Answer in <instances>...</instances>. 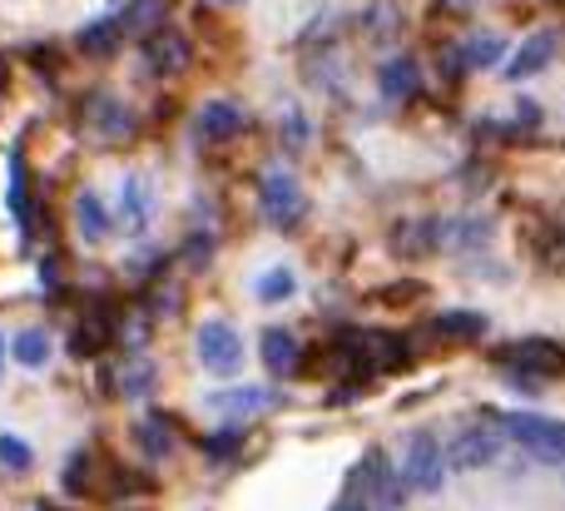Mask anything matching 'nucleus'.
<instances>
[{"mask_svg":"<svg viewBox=\"0 0 565 511\" xmlns=\"http://www.w3.org/2000/svg\"><path fill=\"white\" fill-rule=\"evenodd\" d=\"M402 487L422 497H441V487H447V453L431 433H417L402 453Z\"/></svg>","mask_w":565,"mask_h":511,"instance_id":"1","label":"nucleus"},{"mask_svg":"<svg viewBox=\"0 0 565 511\" xmlns=\"http://www.w3.org/2000/svg\"><path fill=\"white\" fill-rule=\"evenodd\" d=\"M497 427L511 437V443L526 447V453L546 457V462H561V457H565V423H556V417H541V413H501Z\"/></svg>","mask_w":565,"mask_h":511,"instance_id":"2","label":"nucleus"},{"mask_svg":"<svg viewBox=\"0 0 565 511\" xmlns=\"http://www.w3.org/2000/svg\"><path fill=\"white\" fill-rule=\"evenodd\" d=\"M491 363L507 373H541V377H565V348L551 338H516V343L491 348Z\"/></svg>","mask_w":565,"mask_h":511,"instance_id":"3","label":"nucleus"},{"mask_svg":"<svg viewBox=\"0 0 565 511\" xmlns=\"http://www.w3.org/2000/svg\"><path fill=\"white\" fill-rule=\"evenodd\" d=\"M348 487L367 497L377 511H397L402 497H407V487H402V472H392V462H387V453H382V447H372V453L362 457V467L352 472Z\"/></svg>","mask_w":565,"mask_h":511,"instance_id":"4","label":"nucleus"},{"mask_svg":"<svg viewBox=\"0 0 565 511\" xmlns=\"http://www.w3.org/2000/svg\"><path fill=\"white\" fill-rule=\"evenodd\" d=\"M119 338V308L109 298H89L75 318V333H70V353L75 358H95L105 353L109 343Z\"/></svg>","mask_w":565,"mask_h":511,"instance_id":"5","label":"nucleus"},{"mask_svg":"<svg viewBox=\"0 0 565 511\" xmlns=\"http://www.w3.org/2000/svg\"><path fill=\"white\" fill-rule=\"evenodd\" d=\"M189 60H194V45H189L184 30L159 25V30H149V35H145V65H149V75H159V79L184 75Z\"/></svg>","mask_w":565,"mask_h":511,"instance_id":"6","label":"nucleus"},{"mask_svg":"<svg viewBox=\"0 0 565 511\" xmlns=\"http://www.w3.org/2000/svg\"><path fill=\"white\" fill-rule=\"evenodd\" d=\"M194 348H199V363L218 377H234L244 368V343H238V333L228 323H204L194 333Z\"/></svg>","mask_w":565,"mask_h":511,"instance_id":"7","label":"nucleus"},{"mask_svg":"<svg viewBox=\"0 0 565 511\" xmlns=\"http://www.w3.org/2000/svg\"><path fill=\"white\" fill-rule=\"evenodd\" d=\"M258 199H264V214L278 228H292L302 219V189H298V174H288V169H268L258 179Z\"/></svg>","mask_w":565,"mask_h":511,"instance_id":"8","label":"nucleus"},{"mask_svg":"<svg viewBox=\"0 0 565 511\" xmlns=\"http://www.w3.org/2000/svg\"><path fill=\"white\" fill-rule=\"evenodd\" d=\"M85 129L95 139H105V145H119V139L135 135V115H129L109 89H95V95L85 99Z\"/></svg>","mask_w":565,"mask_h":511,"instance_id":"9","label":"nucleus"},{"mask_svg":"<svg viewBox=\"0 0 565 511\" xmlns=\"http://www.w3.org/2000/svg\"><path fill=\"white\" fill-rule=\"evenodd\" d=\"M497 457H501V437L491 433V427H467V433H457L451 447H447V467H457V472L491 467Z\"/></svg>","mask_w":565,"mask_h":511,"instance_id":"10","label":"nucleus"},{"mask_svg":"<svg viewBox=\"0 0 565 511\" xmlns=\"http://www.w3.org/2000/svg\"><path fill=\"white\" fill-rule=\"evenodd\" d=\"M437 244H441V219H431V214H412V219H397L392 224V254L397 258H427V254H437Z\"/></svg>","mask_w":565,"mask_h":511,"instance_id":"11","label":"nucleus"},{"mask_svg":"<svg viewBox=\"0 0 565 511\" xmlns=\"http://www.w3.org/2000/svg\"><path fill=\"white\" fill-rule=\"evenodd\" d=\"M556 50H561V30H536V35H531L526 45H521L516 55L507 60V79H531V75H541V70L556 60Z\"/></svg>","mask_w":565,"mask_h":511,"instance_id":"12","label":"nucleus"},{"mask_svg":"<svg viewBox=\"0 0 565 511\" xmlns=\"http://www.w3.org/2000/svg\"><path fill=\"white\" fill-rule=\"evenodd\" d=\"M119 45H125V20L119 15L89 20V25L75 35V50L85 60H109V55H119Z\"/></svg>","mask_w":565,"mask_h":511,"instance_id":"13","label":"nucleus"},{"mask_svg":"<svg viewBox=\"0 0 565 511\" xmlns=\"http://www.w3.org/2000/svg\"><path fill=\"white\" fill-rule=\"evenodd\" d=\"M491 238V219L487 214H457V219H441V244L447 254H471Z\"/></svg>","mask_w":565,"mask_h":511,"instance_id":"14","label":"nucleus"},{"mask_svg":"<svg viewBox=\"0 0 565 511\" xmlns=\"http://www.w3.org/2000/svg\"><path fill=\"white\" fill-rule=\"evenodd\" d=\"M244 125H248V115L234 105V99H209V105L199 109V135L218 139V145H224V139H238Z\"/></svg>","mask_w":565,"mask_h":511,"instance_id":"15","label":"nucleus"},{"mask_svg":"<svg viewBox=\"0 0 565 511\" xmlns=\"http://www.w3.org/2000/svg\"><path fill=\"white\" fill-rule=\"evenodd\" d=\"M377 89L387 99H412L422 89V65L412 55H392L377 65Z\"/></svg>","mask_w":565,"mask_h":511,"instance_id":"16","label":"nucleus"},{"mask_svg":"<svg viewBox=\"0 0 565 511\" xmlns=\"http://www.w3.org/2000/svg\"><path fill=\"white\" fill-rule=\"evenodd\" d=\"M258 353H264V363H268L274 377H292L302 368V348L288 328H268V333L258 338Z\"/></svg>","mask_w":565,"mask_h":511,"instance_id":"17","label":"nucleus"},{"mask_svg":"<svg viewBox=\"0 0 565 511\" xmlns=\"http://www.w3.org/2000/svg\"><path fill=\"white\" fill-rule=\"evenodd\" d=\"M457 55H461L467 70H491V65H501V55H507V40H501L497 30H481V35L461 40Z\"/></svg>","mask_w":565,"mask_h":511,"instance_id":"18","label":"nucleus"},{"mask_svg":"<svg viewBox=\"0 0 565 511\" xmlns=\"http://www.w3.org/2000/svg\"><path fill=\"white\" fill-rule=\"evenodd\" d=\"M135 443H139V453L145 457H169L179 437H174V423H169L164 413H149L145 423L135 427Z\"/></svg>","mask_w":565,"mask_h":511,"instance_id":"19","label":"nucleus"},{"mask_svg":"<svg viewBox=\"0 0 565 511\" xmlns=\"http://www.w3.org/2000/svg\"><path fill=\"white\" fill-rule=\"evenodd\" d=\"M531 258L551 274H565V228L561 224H541L531 228Z\"/></svg>","mask_w":565,"mask_h":511,"instance_id":"20","label":"nucleus"},{"mask_svg":"<svg viewBox=\"0 0 565 511\" xmlns=\"http://www.w3.org/2000/svg\"><path fill=\"white\" fill-rule=\"evenodd\" d=\"M119 209H125V228H129V234H139V228L149 224V184H145L139 174H129V179H125Z\"/></svg>","mask_w":565,"mask_h":511,"instance_id":"21","label":"nucleus"},{"mask_svg":"<svg viewBox=\"0 0 565 511\" xmlns=\"http://www.w3.org/2000/svg\"><path fill=\"white\" fill-rule=\"evenodd\" d=\"M278 393L274 387H238V393H218L209 407H218V413H258V407H274Z\"/></svg>","mask_w":565,"mask_h":511,"instance_id":"22","label":"nucleus"},{"mask_svg":"<svg viewBox=\"0 0 565 511\" xmlns=\"http://www.w3.org/2000/svg\"><path fill=\"white\" fill-rule=\"evenodd\" d=\"M75 219H79V234L89 238V244H99V238L109 234V219H105V204H99V194H79L75 199Z\"/></svg>","mask_w":565,"mask_h":511,"instance_id":"23","label":"nucleus"},{"mask_svg":"<svg viewBox=\"0 0 565 511\" xmlns=\"http://www.w3.org/2000/svg\"><path fill=\"white\" fill-rule=\"evenodd\" d=\"M119 20H125V35H129V30H145V35H149V30L164 25V0H129Z\"/></svg>","mask_w":565,"mask_h":511,"instance_id":"24","label":"nucleus"},{"mask_svg":"<svg viewBox=\"0 0 565 511\" xmlns=\"http://www.w3.org/2000/svg\"><path fill=\"white\" fill-rule=\"evenodd\" d=\"M431 333H441V338H477V333H487V318H481V313H441L437 323H431Z\"/></svg>","mask_w":565,"mask_h":511,"instance_id":"25","label":"nucleus"},{"mask_svg":"<svg viewBox=\"0 0 565 511\" xmlns=\"http://www.w3.org/2000/svg\"><path fill=\"white\" fill-rule=\"evenodd\" d=\"M292 288H298V278H292L288 268H268V274L258 278V298H264V304H282V298H292Z\"/></svg>","mask_w":565,"mask_h":511,"instance_id":"26","label":"nucleus"},{"mask_svg":"<svg viewBox=\"0 0 565 511\" xmlns=\"http://www.w3.org/2000/svg\"><path fill=\"white\" fill-rule=\"evenodd\" d=\"M15 358H20L25 368H45V358H50V338L40 333V328L20 333V338H15Z\"/></svg>","mask_w":565,"mask_h":511,"instance_id":"27","label":"nucleus"},{"mask_svg":"<svg viewBox=\"0 0 565 511\" xmlns=\"http://www.w3.org/2000/svg\"><path fill=\"white\" fill-rule=\"evenodd\" d=\"M238 447H244V433H238V427H224V433L204 437V457H209V462H228Z\"/></svg>","mask_w":565,"mask_h":511,"instance_id":"28","label":"nucleus"},{"mask_svg":"<svg viewBox=\"0 0 565 511\" xmlns=\"http://www.w3.org/2000/svg\"><path fill=\"white\" fill-rule=\"evenodd\" d=\"M302 145H308V115L288 109V115H282V149H302Z\"/></svg>","mask_w":565,"mask_h":511,"instance_id":"29","label":"nucleus"},{"mask_svg":"<svg viewBox=\"0 0 565 511\" xmlns=\"http://www.w3.org/2000/svg\"><path fill=\"white\" fill-rule=\"evenodd\" d=\"M0 462H6L10 472H30V447L20 443V437H0Z\"/></svg>","mask_w":565,"mask_h":511,"instance_id":"30","label":"nucleus"},{"mask_svg":"<svg viewBox=\"0 0 565 511\" xmlns=\"http://www.w3.org/2000/svg\"><path fill=\"white\" fill-rule=\"evenodd\" d=\"M362 25H367V35H392V30H397V10H392V6H372L367 15H362Z\"/></svg>","mask_w":565,"mask_h":511,"instance_id":"31","label":"nucleus"},{"mask_svg":"<svg viewBox=\"0 0 565 511\" xmlns=\"http://www.w3.org/2000/svg\"><path fill=\"white\" fill-rule=\"evenodd\" d=\"M209 248H214V238H209V234L189 238V264H194V268H204V264H209Z\"/></svg>","mask_w":565,"mask_h":511,"instance_id":"32","label":"nucleus"},{"mask_svg":"<svg viewBox=\"0 0 565 511\" xmlns=\"http://www.w3.org/2000/svg\"><path fill=\"white\" fill-rule=\"evenodd\" d=\"M332 511H377V507H372L362 492H352V487H348V492H342V502L332 507Z\"/></svg>","mask_w":565,"mask_h":511,"instance_id":"33","label":"nucleus"},{"mask_svg":"<svg viewBox=\"0 0 565 511\" xmlns=\"http://www.w3.org/2000/svg\"><path fill=\"white\" fill-rule=\"evenodd\" d=\"M412 294H422V284H392V288H387V294H382V298H387V304H407Z\"/></svg>","mask_w":565,"mask_h":511,"instance_id":"34","label":"nucleus"},{"mask_svg":"<svg viewBox=\"0 0 565 511\" xmlns=\"http://www.w3.org/2000/svg\"><path fill=\"white\" fill-rule=\"evenodd\" d=\"M0 368H6V338H0Z\"/></svg>","mask_w":565,"mask_h":511,"instance_id":"35","label":"nucleus"},{"mask_svg":"<svg viewBox=\"0 0 565 511\" xmlns=\"http://www.w3.org/2000/svg\"><path fill=\"white\" fill-rule=\"evenodd\" d=\"M214 6H238V0H214Z\"/></svg>","mask_w":565,"mask_h":511,"instance_id":"36","label":"nucleus"},{"mask_svg":"<svg viewBox=\"0 0 565 511\" xmlns=\"http://www.w3.org/2000/svg\"><path fill=\"white\" fill-rule=\"evenodd\" d=\"M35 511H60V507H50V502H45V507H35Z\"/></svg>","mask_w":565,"mask_h":511,"instance_id":"37","label":"nucleus"}]
</instances>
